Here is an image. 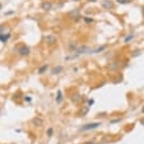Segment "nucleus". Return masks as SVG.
<instances>
[{"mask_svg": "<svg viewBox=\"0 0 144 144\" xmlns=\"http://www.w3.org/2000/svg\"><path fill=\"white\" fill-rule=\"evenodd\" d=\"M100 122H94V123H89V124H85V126H83L81 127V130L83 131H88V130H94L97 128V127H100Z\"/></svg>", "mask_w": 144, "mask_h": 144, "instance_id": "f257e3e1", "label": "nucleus"}, {"mask_svg": "<svg viewBox=\"0 0 144 144\" xmlns=\"http://www.w3.org/2000/svg\"><path fill=\"white\" fill-rule=\"evenodd\" d=\"M45 41H46V43H49V45H52V43L56 42V37H55V35H46Z\"/></svg>", "mask_w": 144, "mask_h": 144, "instance_id": "f03ea898", "label": "nucleus"}, {"mask_svg": "<svg viewBox=\"0 0 144 144\" xmlns=\"http://www.w3.org/2000/svg\"><path fill=\"white\" fill-rule=\"evenodd\" d=\"M20 54L21 55H29V49L26 47V46H22L20 50Z\"/></svg>", "mask_w": 144, "mask_h": 144, "instance_id": "7ed1b4c3", "label": "nucleus"}, {"mask_svg": "<svg viewBox=\"0 0 144 144\" xmlns=\"http://www.w3.org/2000/svg\"><path fill=\"white\" fill-rule=\"evenodd\" d=\"M42 8L43 9H46V11H49V9H51V3H49V1H45L42 4Z\"/></svg>", "mask_w": 144, "mask_h": 144, "instance_id": "20e7f679", "label": "nucleus"}, {"mask_svg": "<svg viewBox=\"0 0 144 144\" xmlns=\"http://www.w3.org/2000/svg\"><path fill=\"white\" fill-rule=\"evenodd\" d=\"M102 5H104L105 8H111L113 7V3L111 1H102Z\"/></svg>", "mask_w": 144, "mask_h": 144, "instance_id": "39448f33", "label": "nucleus"}, {"mask_svg": "<svg viewBox=\"0 0 144 144\" xmlns=\"http://www.w3.org/2000/svg\"><path fill=\"white\" fill-rule=\"evenodd\" d=\"M60 71H63V67H60V66H58V67H55L54 70H52V73H59Z\"/></svg>", "mask_w": 144, "mask_h": 144, "instance_id": "423d86ee", "label": "nucleus"}, {"mask_svg": "<svg viewBox=\"0 0 144 144\" xmlns=\"http://www.w3.org/2000/svg\"><path fill=\"white\" fill-rule=\"evenodd\" d=\"M33 123H35L37 126H41V124H42V119H39V118H35V119H33Z\"/></svg>", "mask_w": 144, "mask_h": 144, "instance_id": "0eeeda50", "label": "nucleus"}, {"mask_svg": "<svg viewBox=\"0 0 144 144\" xmlns=\"http://www.w3.org/2000/svg\"><path fill=\"white\" fill-rule=\"evenodd\" d=\"M8 38H9V34H5V35H0V41H1V42H5V41H7Z\"/></svg>", "mask_w": 144, "mask_h": 144, "instance_id": "6e6552de", "label": "nucleus"}, {"mask_svg": "<svg viewBox=\"0 0 144 144\" xmlns=\"http://www.w3.org/2000/svg\"><path fill=\"white\" fill-rule=\"evenodd\" d=\"M46 70H47V64H45V66H42V67L39 68V70H38V72H39V73H43V72H45Z\"/></svg>", "mask_w": 144, "mask_h": 144, "instance_id": "1a4fd4ad", "label": "nucleus"}, {"mask_svg": "<svg viewBox=\"0 0 144 144\" xmlns=\"http://www.w3.org/2000/svg\"><path fill=\"white\" fill-rule=\"evenodd\" d=\"M85 50H88V47H87V46H83V47L79 49V51H77V52H79V54H81V52H85Z\"/></svg>", "mask_w": 144, "mask_h": 144, "instance_id": "9d476101", "label": "nucleus"}, {"mask_svg": "<svg viewBox=\"0 0 144 144\" xmlns=\"http://www.w3.org/2000/svg\"><path fill=\"white\" fill-rule=\"evenodd\" d=\"M118 3H121V4H127V3H130L131 0H117Z\"/></svg>", "mask_w": 144, "mask_h": 144, "instance_id": "9b49d317", "label": "nucleus"}, {"mask_svg": "<svg viewBox=\"0 0 144 144\" xmlns=\"http://www.w3.org/2000/svg\"><path fill=\"white\" fill-rule=\"evenodd\" d=\"M132 38H134V35H128V37H126V38H124V41H126V42H130V41H131L132 39Z\"/></svg>", "mask_w": 144, "mask_h": 144, "instance_id": "f8f14e48", "label": "nucleus"}, {"mask_svg": "<svg viewBox=\"0 0 144 144\" xmlns=\"http://www.w3.org/2000/svg\"><path fill=\"white\" fill-rule=\"evenodd\" d=\"M105 49V46H101V47H100V49H96L94 50V51H93V52H101L102 51V50H104Z\"/></svg>", "mask_w": 144, "mask_h": 144, "instance_id": "ddd939ff", "label": "nucleus"}, {"mask_svg": "<svg viewBox=\"0 0 144 144\" xmlns=\"http://www.w3.org/2000/svg\"><path fill=\"white\" fill-rule=\"evenodd\" d=\"M84 21H85V22H93V18H90V17H85V18H84Z\"/></svg>", "mask_w": 144, "mask_h": 144, "instance_id": "4468645a", "label": "nucleus"}, {"mask_svg": "<svg viewBox=\"0 0 144 144\" xmlns=\"http://www.w3.org/2000/svg\"><path fill=\"white\" fill-rule=\"evenodd\" d=\"M60 100H62V92H58V98H56V101L60 102Z\"/></svg>", "mask_w": 144, "mask_h": 144, "instance_id": "2eb2a0df", "label": "nucleus"}, {"mask_svg": "<svg viewBox=\"0 0 144 144\" xmlns=\"http://www.w3.org/2000/svg\"><path fill=\"white\" fill-rule=\"evenodd\" d=\"M47 134H49V135L52 134V128H49V130H47Z\"/></svg>", "mask_w": 144, "mask_h": 144, "instance_id": "dca6fc26", "label": "nucleus"}, {"mask_svg": "<svg viewBox=\"0 0 144 144\" xmlns=\"http://www.w3.org/2000/svg\"><path fill=\"white\" fill-rule=\"evenodd\" d=\"M88 144H96V143H88Z\"/></svg>", "mask_w": 144, "mask_h": 144, "instance_id": "f3484780", "label": "nucleus"}, {"mask_svg": "<svg viewBox=\"0 0 144 144\" xmlns=\"http://www.w3.org/2000/svg\"><path fill=\"white\" fill-rule=\"evenodd\" d=\"M0 8H1V4H0Z\"/></svg>", "mask_w": 144, "mask_h": 144, "instance_id": "a211bd4d", "label": "nucleus"}, {"mask_svg": "<svg viewBox=\"0 0 144 144\" xmlns=\"http://www.w3.org/2000/svg\"><path fill=\"white\" fill-rule=\"evenodd\" d=\"M76 1H77V0H76Z\"/></svg>", "mask_w": 144, "mask_h": 144, "instance_id": "6ab92c4d", "label": "nucleus"}]
</instances>
